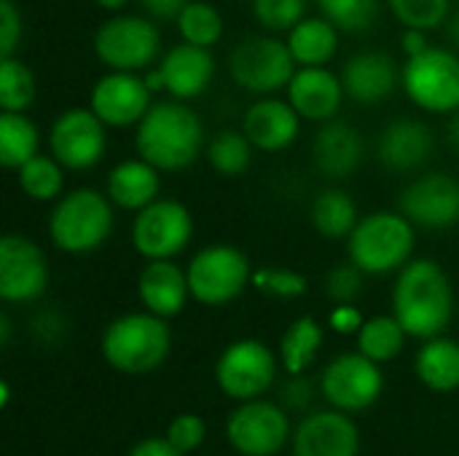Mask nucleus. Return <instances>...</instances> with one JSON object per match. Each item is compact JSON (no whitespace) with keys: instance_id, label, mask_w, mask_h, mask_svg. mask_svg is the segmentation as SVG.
<instances>
[{"instance_id":"79ce46f5","label":"nucleus","mask_w":459,"mask_h":456,"mask_svg":"<svg viewBox=\"0 0 459 456\" xmlns=\"http://www.w3.org/2000/svg\"><path fill=\"white\" fill-rule=\"evenodd\" d=\"M164 438H167L178 452L191 454V452H196V449L204 443V438H207V425H204V419L196 417V414H178V417L169 422Z\"/></svg>"},{"instance_id":"9d476101","label":"nucleus","mask_w":459,"mask_h":456,"mask_svg":"<svg viewBox=\"0 0 459 456\" xmlns=\"http://www.w3.org/2000/svg\"><path fill=\"white\" fill-rule=\"evenodd\" d=\"M194 237V218L175 199H156L132 223V245L145 261H167L180 255Z\"/></svg>"},{"instance_id":"393cba45","label":"nucleus","mask_w":459,"mask_h":456,"mask_svg":"<svg viewBox=\"0 0 459 456\" xmlns=\"http://www.w3.org/2000/svg\"><path fill=\"white\" fill-rule=\"evenodd\" d=\"M137 296L151 314H159L164 320L178 317L191 298L188 274L172 258L148 261L137 277Z\"/></svg>"},{"instance_id":"c756f323","label":"nucleus","mask_w":459,"mask_h":456,"mask_svg":"<svg viewBox=\"0 0 459 456\" xmlns=\"http://www.w3.org/2000/svg\"><path fill=\"white\" fill-rule=\"evenodd\" d=\"M323 325L315 317H299L288 325L280 341V363L288 376L304 374L323 349Z\"/></svg>"},{"instance_id":"72a5a7b5","label":"nucleus","mask_w":459,"mask_h":456,"mask_svg":"<svg viewBox=\"0 0 459 456\" xmlns=\"http://www.w3.org/2000/svg\"><path fill=\"white\" fill-rule=\"evenodd\" d=\"M16 180L22 194L32 202H56L65 191V167L54 156L38 153L16 169Z\"/></svg>"},{"instance_id":"412c9836","label":"nucleus","mask_w":459,"mask_h":456,"mask_svg":"<svg viewBox=\"0 0 459 456\" xmlns=\"http://www.w3.org/2000/svg\"><path fill=\"white\" fill-rule=\"evenodd\" d=\"M301 116L299 110L274 94L258 97L242 116V132L253 142L255 151L264 153H280L290 148L301 132Z\"/></svg>"},{"instance_id":"4468645a","label":"nucleus","mask_w":459,"mask_h":456,"mask_svg":"<svg viewBox=\"0 0 459 456\" xmlns=\"http://www.w3.org/2000/svg\"><path fill=\"white\" fill-rule=\"evenodd\" d=\"M48 151L65 169H91L108 151V126L91 108H70L48 129Z\"/></svg>"},{"instance_id":"9b49d317","label":"nucleus","mask_w":459,"mask_h":456,"mask_svg":"<svg viewBox=\"0 0 459 456\" xmlns=\"http://www.w3.org/2000/svg\"><path fill=\"white\" fill-rule=\"evenodd\" d=\"M277 379V355L258 339L229 344L215 363V382L231 400H255Z\"/></svg>"},{"instance_id":"ddd939ff","label":"nucleus","mask_w":459,"mask_h":456,"mask_svg":"<svg viewBox=\"0 0 459 456\" xmlns=\"http://www.w3.org/2000/svg\"><path fill=\"white\" fill-rule=\"evenodd\" d=\"M320 390L331 409L358 414L371 409L382 398L385 376L379 363H374L363 352H344L325 366Z\"/></svg>"},{"instance_id":"2eb2a0df","label":"nucleus","mask_w":459,"mask_h":456,"mask_svg":"<svg viewBox=\"0 0 459 456\" xmlns=\"http://www.w3.org/2000/svg\"><path fill=\"white\" fill-rule=\"evenodd\" d=\"M48 288V258L24 234L0 239V298L5 304H32Z\"/></svg>"},{"instance_id":"5fc2aeb1","label":"nucleus","mask_w":459,"mask_h":456,"mask_svg":"<svg viewBox=\"0 0 459 456\" xmlns=\"http://www.w3.org/2000/svg\"><path fill=\"white\" fill-rule=\"evenodd\" d=\"M457 175H459V167H457Z\"/></svg>"},{"instance_id":"864d4df0","label":"nucleus","mask_w":459,"mask_h":456,"mask_svg":"<svg viewBox=\"0 0 459 456\" xmlns=\"http://www.w3.org/2000/svg\"><path fill=\"white\" fill-rule=\"evenodd\" d=\"M449 140L455 142L459 148V110L457 113H452V124H449Z\"/></svg>"},{"instance_id":"dca6fc26","label":"nucleus","mask_w":459,"mask_h":456,"mask_svg":"<svg viewBox=\"0 0 459 456\" xmlns=\"http://www.w3.org/2000/svg\"><path fill=\"white\" fill-rule=\"evenodd\" d=\"M215 78V59L210 48L180 40L161 54L159 65L151 70L148 83L153 91H167L172 99L188 102L202 97Z\"/></svg>"},{"instance_id":"f704fd0d","label":"nucleus","mask_w":459,"mask_h":456,"mask_svg":"<svg viewBox=\"0 0 459 456\" xmlns=\"http://www.w3.org/2000/svg\"><path fill=\"white\" fill-rule=\"evenodd\" d=\"M180 40L202 46V48H212L221 38H223V16L215 5L202 3V0H191L175 19Z\"/></svg>"},{"instance_id":"4c0bfd02","label":"nucleus","mask_w":459,"mask_h":456,"mask_svg":"<svg viewBox=\"0 0 459 456\" xmlns=\"http://www.w3.org/2000/svg\"><path fill=\"white\" fill-rule=\"evenodd\" d=\"M387 5L403 30H438L452 13V0H387Z\"/></svg>"},{"instance_id":"6e6552de","label":"nucleus","mask_w":459,"mask_h":456,"mask_svg":"<svg viewBox=\"0 0 459 456\" xmlns=\"http://www.w3.org/2000/svg\"><path fill=\"white\" fill-rule=\"evenodd\" d=\"M94 54L108 70L143 73L161 59V32L151 16L118 13L97 27Z\"/></svg>"},{"instance_id":"09e8293b","label":"nucleus","mask_w":459,"mask_h":456,"mask_svg":"<svg viewBox=\"0 0 459 456\" xmlns=\"http://www.w3.org/2000/svg\"><path fill=\"white\" fill-rule=\"evenodd\" d=\"M126 456H186L178 452L167 438H145L140 443H134V449Z\"/></svg>"},{"instance_id":"6ab92c4d","label":"nucleus","mask_w":459,"mask_h":456,"mask_svg":"<svg viewBox=\"0 0 459 456\" xmlns=\"http://www.w3.org/2000/svg\"><path fill=\"white\" fill-rule=\"evenodd\" d=\"M290 449L293 456H358L360 433L344 411H317L293 430Z\"/></svg>"},{"instance_id":"58836bf2","label":"nucleus","mask_w":459,"mask_h":456,"mask_svg":"<svg viewBox=\"0 0 459 456\" xmlns=\"http://www.w3.org/2000/svg\"><path fill=\"white\" fill-rule=\"evenodd\" d=\"M253 19L266 32H290L307 16V0H250Z\"/></svg>"},{"instance_id":"39448f33","label":"nucleus","mask_w":459,"mask_h":456,"mask_svg":"<svg viewBox=\"0 0 459 456\" xmlns=\"http://www.w3.org/2000/svg\"><path fill=\"white\" fill-rule=\"evenodd\" d=\"M414 223L403 212H371L347 237L350 261L371 277L401 271L414 253Z\"/></svg>"},{"instance_id":"1a4fd4ad","label":"nucleus","mask_w":459,"mask_h":456,"mask_svg":"<svg viewBox=\"0 0 459 456\" xmlns=\"http://www.w3.org/2000/svg\"><path fill=\"white\" fill-rule=\"evenodd\" d=\"M191 298L202 306H226L253 285L250 258L231 245L202 247L186 266Z\"/></svg>"},{"instance_id":"aec40b11","label":"nucleus","mask_w":459,"mask_h":456,"mask_svg":"<svg viewBox=\"0 0 459 456\" xmlns=\"http://www.w3.org/2000/svg\"><path fill=\"white\" fill-rule=\"evenodd\" d=\"M366 159L363 134L342 118L323 121V126L312 137V164L328 180L352 177Z\"/></svg>"},{"instance_id":"f257e3e1","label":"nucleus","mask_w":459,"mask_h":456,"mask_svg":"<svg viewBox=\"0 0 459 456\" xmlns=\"http://www.w3.org/2000/svg\"><path fill=\"white\" fill-rule=\"evenodd\" d=\"M393 314L411 339L441 336L455 317V288L444 266L430 258L409 261L393 288Z\"/></svg>"},{"instance_id":"5701e85b","label":"nucleus","mask_w":459,"mask_h":456,"mask_svg":"<svg viewBox=\"0 0 459 456\" xmlns=\"http://www.w3.org/2000/svg\"><path fill=\"white\" fill-rule=\"evenodd\" d=\"M403 67L385 51H358L344 62L342 83L347 97L360 105L385 102L401 83Z\"/></svg>"},{"instance_id":"473e14b6","label":"nucleus","mask_w":459,"mask_h":456,"mask_svg":"<svg viewBox=\"0 0 459 456\" xmlns=\"http://www.w3.org/2000/svg\"><path fill=\"white\" fill-rule=\"evenodd\" d=\"M253 142L247 140V134L239 129H223L218 132L207 145H204V156L207 164L223 175V177H239L247 172L250 161H253Z\"/></svg>"},{"instance_id":"0eeeda50","label":"nucleus","mask_w":459,"mask_h":456,"mask_svg":"<svg viewBox=\"0 0 459 456\" xmlns=\"http://www.w3.org/2000/svg\"><path fill=\"white\" fill-rule=\"evenodd\" d=\"M401 86L406 97L436 116L459 110V54L455 48L430 46L417 56H406Z\"/></svg>"},{"instance_id":"b1692460","label":"nucleus","mask_w":459,"mask_h":456,"mask_svg":"<svg viewBox=\"0 0 459 456\" xmlns=\"http://www.w3.org/2000/svg\"><path fill=\"white\" fill-rule=\"evenodd\" d=\"M436 137L428 124L417 118H395L382 129L377 156L393 172H414L430 159Z\"/></svg>"},{"instance_id":"2f4dec72","label":"nucleus","mask_w":459,"mask_h":456,"mask_svg":"<svg viewBox=\"0 0 459 456\" xmlns=\"http://www.w3.org/2000/svg\"><path fill=\"white\" fill-rule=\"evenodd\" d=\"M355 339H358V352H363L366 357L382 366L403 352L409 333L395 314H377L363 323Z\"/></svg>"},{"instance_id":"4be33fe9","label":"nucleus","mask_w":459,"mask_h":456,"mask_svg":"<svg viewBox=\"0 0 459 456\" xmlns=\"http://www.w3.org/2000/svg\"><path fill=\"white\" fill-rule=\"evenodd\" d=\"M347 91L342 75L328 67H299L288 83V102L299 110L304 121H331L339 118Z\"/></svg>"},{"instance_id":"8fccbe9b","label":"nucleus","mask_w":459,"mask_h":456,"mask_svg":"<svg viewBox=\"0 0 459 456\" xmlns=\"http://www.w3.org/2000/svg\"><path fill=\"white\" fill-rule=\"evenodd\" d=\"M401 46H403L406 56H417V54H422L425 48H430L428 30H411V27H406V30H403V35H401Z\"/></svg>"},{"instance_id":"a211bd4d","label":"nucleus","mask_w":459,"mask_h":456,"mask_svg":"<svg viewBox=\"0 0 459 456\" xmlns=\"http://www.w3.org/2000/svg\"><path fill=\"white\" fill-rule=\"evenodd\" d=\"M398 212L422 228H452L459 223V177L428 172L411 180L398 196Z\"/></svg>"},{"instance_id":"cd10ccee","label":"nucleus","mask_w":459,"mask_h":456,"mask_svg":"<svg viewBox=\"0 0 459 456\" xmlns=\"http://www.w3.org/2000/svg\"><path fill=\"white\" fill-rule=\"evenodd\" d=\"M414 371L420 382L433 392L459 390V341L446 336L428 339L417 352Z\"/></svg>"},{"instance_id":"49530a36","label":"nucleus","mask_w":459,"mask_h":456,"mask_svg":"<svg viewBox=\"0 0 459 456\" xmlns=\"http://www.w3.org/2000/svg\"><path fill=\"white\" fill-rule=\"evenodd\" d=\"M282 400L288 409H307L312 403V384L304 379V374L290 376V382L282 387Z\"/></svg>"},{"instance_id":"c03bdc74","label":"nucleus","mask_w":459,"mask_h":456,"mask_svg":"<svg viewBox=\"0 0 459 456\" xmlns=\"http://www.w3.org/2000/svg\"><path fill=\"white\" fill-rule=\"evenodd\" d=\"M366 317L363 312L355 306V304H336L328 314V325L331 331L336 333H344V336H358V331L363 328Z\"/></svg>"},{"instance_id":"ea45409f","label":"nucleus","mask_w":459,"mask_h":456,"mask_svg":"<svg viewBox=\"0 0 459 456\" xmlns=\"http://www.w3.org/2000/svg\"><path fill=\"white\" fill-rule=\"evenodd\" d=\"M253 285L264 293V296H272V298H301L307 290H309V282L304 274L293 271V269H274V266H266V269H258L253 271Z\"/></svg>"},{"instance_id":"c9c22d12","label":"nucleus","mask_w":459,"mask_h":456,"mask_svg":"<svg viewBox=\"0 0 459 456\" xmlns=\"http://www.w3.org/2000/svg\"><path fill=\"white\" fill-rule=\"evenodd\" d=\"M35 75L32 70L16 59V56H3L0 59V108L11 113H24L35 102Z\"/></svg>"},{"instance_id":"de8ad7c7","label":"nucleus","mask_w":459,"mask_h":456,"mask_svg":"<svg viewBox=\"0 0 459 456\" xmlns=\"http://www.w3.org/2000/svg\"><path fill=\"white\" fill-rule=\"evenodd\" d=\"M140 8L151 19H178V13L191 3V0H137Z\"/></svg>"},{"instance_id":"7ed1b4c3","label":"nucleus","mask_w":459,"mask_h":456,"mask_svg":"<svg viewBox=\"0 0 459 456\" xmlns=\"http://www.w3.org/2000/svg\"><path fill=\"white\" fill-rule=\"evenodd\" d=\"M172 349V331L164 317L145 312H129L116 317L100 339L105 363L121 374L140 376L156 371Z\"/></svg>"},{"instance_id":"f03ea898","label":"nucleus","mask_w":459,"mask_h":456,"mask_svg":"<svg viewBox=\"0 0 459 456\" xmlns=\"http://www.w3.org/2000/svg\"><path fill=\"white\" fill-rule=\"evenodd\" d=\"M137 153L159 172H180L204 151V124L180 99L153 102L134 132Z\"/></svg>"},{"instance_id":"e433bc0d","label":"nucleus","mask_w":459,"mask_h":456,"mask_svg":"<svg viewBox=\"0 0 459 456\" xmlns=\"http://www.w3.org/2000/svg\"><path fill=\"white\" fill-rule=\"evenodd\" d=\"M379 0H317L320 13L342 32H363L379 16Z\"/></svg>"},{"instance_id":"a18cd8bd","label":"nucleus","mask_w":459,"mask_h":456,"mask_svg":"<svg viewBox=\"0 0 459 456\" xmlns=\"http://www.w3.org/2000/svg\"><path fill=\"white\" fill-rule=\"evenodd\" d=\"M32 336L43 344H54L65 336V323L56 312H43L40 317H35L32 323Z\"/></svg>"},{"instance_id":"37998d69","label":"nucleus","mask_w":459,"mask_h":456,"mask_svg":"<svg viewBox=\"0 0 459 456\" xmlns=\"http://www.w3.org/2000/svg\"><path fill=\"white\" fill-rule=\"evenodd\" d=\"M22 11L13 0H0V56H13L19 40H22Z\"/></svg>"},{"instance_id":"a19ab883","label":"nucleus","mask_w":459,"mask_h":456,"mask_svg":"<svg viewBox=\"0 0 459 456\" xmlns=\"http://www.w3.org/2000/svg\"><path fill=\"white\" fill-rule=\"evenodd\" d=\"M363 277H368L363 269H358L352 261L339 263L325 277V293L333 304H355L363 293Z\"/></svg>"},{"instance_id":"20e7f679","label":"nucleus","mask_w":459,"mask_h":456,"mask_svg":"<svg viewBox=\"0 0 459 456\" xmlns=\"http://www.w3.org/2000/svg\"><path fill=\"white\" fill-rule=\"evenodd\" d=\"M113 202L94 188L62 194L48 215V239L67 255H86L102 247L113 231Z\"/></svg>"},{"instance_id":"f3484780","label":"nucleus","mask_w":459,"mask_h":456,"mask_svg":"<svg viewBox=\"0 0 459 456\" xmlns=\"http://www.w3.org/2000/svg\"><path fill=\"white\" fill-rule=\"evenodd\" d=\"M151 83L140 73L108 70L91 89L89 108L100 116L108 129L137 126L151 110Z\"/></svg>"},{"instance_id":"f8f14e48","label":"nucleus","mask_w":459,"mask_h":456,"mask_svg":"<svg viewBox=\"0 0 459 456\" xmlns=\"http://www.w3.org/2000/svg\"><path fill=\"white\" fill-rule=\"evenodd\" d=\"M226 438L231 449L242 456L280 454L293 433L285 409L269 400H242L226 422Z\"/></svg>"},{"instance_id":"3c124183","label":"nucleus","mask_w":459,"mask_h":456,"mask_svg":"<svg viewBox=\"0 0 459 456\" xmlns=\"http://www.w3.org/2000/svg\"><path fill=\"white\" fill-rule=\"evenodd\" d=\"M444 30H446V38H449V48H455L459 54V11L455 13H449V19H446V24H444Z\"/></svg>"},{"instance_id":"603ef678","label":"nucleus","mask_w":459,"mask_h":456,"mask_svg":"<svg viewBox=\"0 0 459 456\" xmlns=\"http://www.w3.org/2000/svg\"><path fill=\"white\" fill-rule=\"evenodd\" d=\"M100 8H105V11H121L129 0H94Z\"/></svg>"},{"instance_id":"c85d7f7f","label":"nucleus","mask_w":459,"mask_h":456,"mask_svg":"<svg viewBox=\"0 0 459 456\" xmlns=\"http://www.w3.org/2000/svg\"><path fill=\"white\" fill-rule=\"evenodd\" d=\"M309 220L315 231L325 239H347L355 231L360 215H358L355 199L347 191L325 188L315 196L309 207Z\"/></svg>"},{"instance_id":"423d86ee","label":"nucleus","mask_w":459,"mask_h":456,"mask_svg":"<svg viewBox=\"0 0 459 456\" xmlns=\"http://www.w3.org/2000/svg\"><path fill=\"white\" fill-rule=\"evenodd\" d=\"M299 70L288 40L274 32L266 35H245L229 54V75L231 81L258 97L277 94L288 89L293 73Z\"/></svg>"},{"instance_id":"a878e982","label":"nucleus","mask_w":459,"mask_h":456,"mask_svg":"<svg viewBox=\"0 0 459 456\" xmlns=\"http://www.w3.org/2000/svg\"><path fill=\"white\" fill-rule=\"evenodd\" d=\"M159 175L161 172L151 161H145L143 156L126 159L108 172L105 194L116 207L129 210V212H140L143 207H148L151 202L159 199V191H161Z\"/></svg>"},{"instance_id":"bb28decb","label":"nucleus","mask_w":459,"mask_h":456,"mask_svg":"<svg viewBox=\"0 0 459 456\" xmlns=\"http://www.w3.org/2000/svg\"><path fill=\"white\" fill-rule=\"evenodd\" d=\"M339 32L325 16H304L285 40L299 67H325L339 51Z\"/></svg>"},{"instance_id":"7c9ffc66","label":"nucleus","mask_w":459,"mask_h":456,"mask_svg":"<svg viewBox=\"0 0 459 456\" xmlns=\"http://www.w3.org/2000/svg\"><path fill=\"white\" fill-rule=\"evenodd\" d=\"M40 153V132L24 113L3 110L0 116V164L19 169Z\"/></svg>"}]
</instances>
